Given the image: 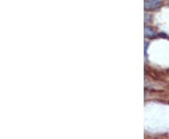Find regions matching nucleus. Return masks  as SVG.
<instances>
[{"label":"nucleus","mask_w":169,"mask_h":139,"mask_svg":"<svg viewBox=\"0 0 169 139\" xmlns=\"http://www.w3.org/2000/svg\"><path fill=\"white\" fill-rule=\"evenodd\" d=\"M161 6V0H145L144 8L146 10H154Z\"/></svg>","instance_id":"nucleus-1"},{"label":"nucleus","mask_w":169,"mask_h":139,"mask_svg":"<svg viewBox=\"0 0 169 139\" xmlns=\"http://www.w3.org/2000/svg\"><path fill=\"white\" fill-rule=\"evenodd\" d=\"M145 37L149 39H153L157 37V33L149 26H145Z\"/></svg>","instance_id":"nucleus-2"}]
</instances>
